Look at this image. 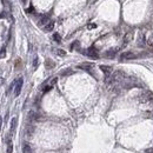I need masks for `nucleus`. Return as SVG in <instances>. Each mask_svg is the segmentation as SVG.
<instances>
[{
    "instance_id": "5",
    "label": "nucleus",
    "mask_w": 153,
    "mask_h": 153,
    "mask_svg": "<svg viewBox=\"0 0 153 153\" xmlns=\"http://www.w3.org/2000/svg\"><path fill=\"white\" fill-rule=\"evenodd\" d=\"M100 69L104 72V74L106 75V78H108V76L111 75V73H112V67H111V66H106V65H100Z\"/></svg>"
},
{
    "instance_id": "24",
    "label": "nucleus",
    "mask_w": 153,
    "mask_h": 153,
    "mask_svg": "<svg viewBox=\"0 0 153 153\" xmlns=\"http://www.w3.org/2000/svg\"><path fill=\"white\" fill-rule=\"evenodd\" d=\"M1 126H3V118L0 117V131H1Z\"/></svg>"
},
{
    "instance_id": "14",
    "label": "nucleus",
    "mask_w": 153,
    "mask_h": 153,
    "mask_svg": "<svg viewBox=\"0 0 153 153\" xmlns=\"http://www.w3.org/2000/svg\"><path fill=\"white\" fill-rule=\"evenodd\" d=\"M138 45L139 46H145V37H144V34H141L140 36V40L138 39Z\"/></svg>"
},
{
    "instance_id": "23",
    "label": "nucleus",
    "mask_w": 153,
    "mask_h": 153,
    "mask_svg": "<svg viewBox=\"0 0 153 153\" xmlns=\"http://www.w3.org/2000/svg\"><path fill=\"white\" fill-rule=\"evenodd\" d=\"M27 12H28V13H31V12H34V8L32 7V6H31V7L27 10Z\"/></svg>"
},
{
    "instance_id": "15",
    "label": "nucleus",
    "mask_w": 153,
    "mask_h": 153,
    "mask_svg": "<svg viewBox=\"0 0 153 153\" xmlns=\"http://www.w3.org/2000/svg\"><path fill=\"white\" fill-rule=\"evenodd\" d=\"M46 67H47V68H52V67H54V62L52 60H50V59H47V60H46Z\"/></svg>"
},
{
    "instance_id": "2",
    "label": "nucleus",
    "mask_w": 153,
    "mask_h": 153,
    "mask_svg": "<svg viewBox=\"0 0 153 153\" xmlns=\"http://www.w3.org/2000/svg\"><path fill=\"white\" fill-rule=\"evenodd\" d=\"M137 58V54L133 52H124L120 55V60H132V59Z\"/></svg>"
},
{
    "instance_id": "12",
    "label": "nucleus",
    "mask_w": 153,
    "mask_h": 153,
    "mask_svg": "<svg viewBox=\"0 0 153 153\" xmlns=\"http://www.w3.org/2000/svg\"><path fill=\"white\" fill-rule=\"evenodd\" d=\"M132 32H130V33H127L126 34V37H125V39H124V46L125 45H127L128 44V41H131V39H132Z\"/></svg>"
},
{
    "instance_id": "3",
    "label": "nucleus",
    "mask_w": 153,
    "mask_h": 153,
    "mask_svg": "<svg viewBox=\"0 0 153 153\" xmlns=\"http://www.w3.org/2000/svg\"><path fill=\"white\" fill-rule=\"evenodd\" d=\"M140 101L143 102H151L153 101V92H146V93H144L143 95H141L140 98Z\"/></svg>"
},
{
    "instance_id": "6",
    "label": "nucleus",
    "mask_w": 153,
    "mask_h": 153,
    "mask_svg": "<svg viewBox=\"0 0 153 153\" xmlns=\"http://www.w3.org/2000/svg\"><path fill=\"white\" fill-rule=\"evenodd\" d=\"M50 21H51V20H50L48 17H47V15H44V17H41V18H40V20H39V26H44V27H45V26L47 25Z\"/></svg>"
},
{
    "instance_id": "13",
    "label": "nucleus",
    "mask_w": 153,
    "mask_h": 153,
    "mask_svg": "<svg viewBox=\"0 0 153 153\" xmlns=\"http://www.w3.org/2000/svg\"><path fill=\"white\" fill-rule=\"evenodd\" d=\"M13 152V145L11 143V139H7V153H12Z\"/></svg>"
},
{
    "instance_id": "20",
    "label": "nucleus",
    "mask_w": 153,
    "mask_h": 153,
    "mask_svg": "<svg viewBox=\"0 0 153 153\" xmlns=\"http://www.w3.org/2000/svg\"><path fill=\"white\" fill-rule=\"evenodd\" d=\"M57 52H58V54H59V55H66V52H65V51H62V50H58Z\"/></svg>"
},
{
    "instance_id": "21",
    "label": "nucleus",
    "mask_w": 153,
    "mask_h": 153,
    "mask_svg": "<svg viewBox=\"0 0 153 153\" xmlns=\"http://www.w3.org/2000/svg\"><path fill=\"white\" fill-rule=\"evenodd\" d=\"M50 89H52V85H50V86H46L45 88H44V92H48Z\"/></svg>"
},
{
    "instance_id": "1",
    "label": "nucleus",
    "mask_w": 153,
    "mask_h": 153,
    "mask_svg": "<svg viewBox=\"0 0 153 153\" xmlns=\"http://www.w3.org/2000/svg\"><path fill=\"white\" fill-rule=\"evenodd\" d=\"M23 84H24V79L23 78H19L17 80V84H15V87H14V95L15 97H18L20 94L21 92V88H23Z\"/></svg>"
},
{
    "instance_id": "7",
    "label": "nucleus",
    "mask_w": 153,
    "mask_h": 153,
    "mask_svg": "<svg viewBox=\"0 0 153 153\" xmlns=\"http://www.w3.org/2000/svg\"><path fill=\"white\" fill-rule=\"evenodd\" d=\"M33 133H34V126H27V128H26V137L30 139V138L33 137Z\"/></svg>"
},
{
    "instance_id": "17",
    "label": "nucleus",
    "mask_w": 153,
    "mask_h": 153,
    "mask_svg": "<svg viewBox=\"0 0 153 153\" xmlns=\"http://www.w3.org/2000/svg\"><path fill=\"white\" fill-rule=\"evenodd\" d=\"M53 39L57 41V43H60V41H61V37H60V34L54 33V34H53Z\"/></svg>"
},
{
    "instance_id": "22",
    "label": "nucleus",
    "mask_w": 153,
    "mask_h": 153,
    "mask_svg": "<svg viewBox=\"0 0 153 153\" xmlns=\"http://www.w3.org/2000/svg\"><path fill=\"white\" fill-rule=\"evenodd\" d=\"M87 27H88L89 30H92V28H95V27H97V25H95V24H89Z\"/></svg>"
},
{
    "instance_id": "19",
    "label": "nucleus",
    "mask_w": 153,
    "mask_h": 153,
    "mask_svg": "<svg viewBox=\"0 0 153 153\" xmlns=\"http://www.w3.org/2000/svg\"><path fill=\"white\" fill-rule=\"evenodd\" d=\"M33 67L37 68L38 67V57H34V60H33Z\"/></svg>"
},
{
    "instance_id": "9",
    "label": "nucleus",
    "mask_w": 153,
    "mask_h": 153,
    "mask_svg": "<svg viewBox=\"0 0 153 153\" xmlns=\"http://www.w3.org/2000/svg\"><path fill=\"white\" fill-rule=\"evenodd\" d=\"M53 28H54V21H50V23L44 27V30H45L46 32H51Z\"/></svg>"
},
{
    "instance_id": "25",
    "label": "nucleus",
    "mask_w": 153,
    "mask_h": 153,
    "mask_svg": "<svg viewBox=\"0 0 153 153\" xmlns=\"http://www.w3.org/2000/svg\"><path fill=\"white\" fill-rule=\"evenodd\" d=\"M146 153H153V151L152 150H147L146 151Z\"/></svg>"
},
{
    "instance_id": "8",
    "label": "nucleus",
    "mask_w": 153,
    "mask_h": 153,
    "mask_svg": "<svg viewBox=\"0 0 153 153\" xmlns=\"http://www.w3.org/2000/svg\"><path fill=\"white\" fill-rule=\"evenodd\" d=\"M92 67H93V65L92 64H82V65H79L78 68H81V69H85V71L89 72L92 69Z\"/></svg>"
},
{
    "instance_id": "11",
    "label": "nucleus",
    "mask_w": 153,
    "mask_h": 153,
    "mask_svg": "<svg viewBox=\"0 0 153 153\" xmlns=\"http://www.w3.org/2000/svg\"><path fill=\"white\" fill-rule=\"evenodd\" d=\"M17 124H18V119H17V118H13L12 122H11V131H12V132L17 128Z\"/></svg>"
},
{
    "instance_id": "4",
    "label": "nucleus",
    "mask_w": 153,
    "mask_h": 153,
    "mask_svg": "<svg viewBox=\"0 0 153 153\" xmlns=\"http://www.w3.org/2000/svg\"><path fill=\"white\" fill-rule=\"evenodd\" d=\"M86 54L88 57H91V58H93V59H97L98 57H99V54H98V51L94 48V47H89V48L87 50Z\"/></svg>"
},
{
    "instance_id": "18",
    "label": "nucleus",
    "mask_w": 153,
    "mask_h": 153,
    "mask_svg": "<svg viewBox=\"0 0 153 153\" xmlns=\"http://www.w3.org/2000/svg\"><path fill=\"white\" fill-rule=\"evenodd\" d=\"M146 43H147L150 46H153V34L151 37H148V39L146 40Z\"/></svg>"
},
{
    "instance_id": "10",
    "label": "nucleus",
    "mask_w": 153,
    "mask_h": 153,
    "mask_svg": "<svg viewBox=\"0 0 153 153\" xmlns=\"http://www.w3.org/2000/svg\"><path fill=\"white\" fill-rule=\"evenodd\" d=\"M115 50H108V51L106 52V53H105V57H106V58H113V57L115 55Z\"/></svg>"
},
{
    "instance_id": "16",
    "label": "nucleus",
    "mask_w": 153,
    "mask_h": 153,
    "mask_svg": "<svg viewBox=\"0 0 153 153\" xmlns=\"http://www.w3.org/2000/svg\"><path fill=\"white\" fill-rule=\"evenodd\" d=\"M30 151H31L30 145H28V144H25V145H24V147H23V152L24 153H30Z\"/></svg>"
}]
</instances>
